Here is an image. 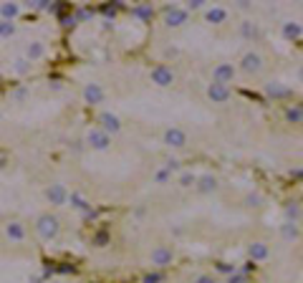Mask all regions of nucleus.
<instances>
[{
	"label": "nucleus",
	"mask_w": 303,
	"mask_h": 283,
	"mask_svg": "<svg viewBox=\"0 0 303 283\" xmlns=\"http://www.w3.org/2000/svg\"><path fill=\"white\" fill-rule=\"evenodd\" d=\"M240 33H243V38H253L258 31H255V26L250 23V20H245V23L240 26Z\"/></svg>",
	"instance_id": "30"
},
{
	"label": "nucleus",
	"mask_w": 303,
	"mask_h": 283,
	"mask_svg": "<svg viewBox=\"0 0 303 283\" xmlns=\"http://www.w3.org/2000/svg\"><path fill=\"white\" fill-rule=\"evenodd\" d=\"M194 182H197V177H194L192 172H182V175H180V185L182 187H192Z\"/></svg>",
	"instance_id": "26"
},
{
	"label": "nucleus",
	"mask_w": 303,
	"mask_h": 283,
	"mask_svg": "<svg viewBox=\"0 0 303 283\" xmlns=\"http://www.w3.org/2000/svg\"><path fill=\"white\" fill-rule=\"evenodd\" d=\"M28 69H31V63H28L26 58H18V61H15V71H18V74H26Z\"/></svg>",
	"instance_id": "32"
},
{
	"label": "nucleus",
	"mask_w": 303,
	"mask_h": 283,
	"mask_svg": "<svg viewBox=\"0 0 303 283\" xmlns=\"http://www.w3.org/2000/svg\"><path fill=\"white\" fill-rule=\"evenodd\" d=\"M86 144H89L91 149H109V144H112V137L106 134V132H101L99 126H94V129H89V134H86Z\"/></svg>",
	"instance_id": "5"
},
{
	"label": "nucleus",
	"mask_w": 303,
	"mask_h": 283,
	"mask_svg": "<svg viewBox=\"0 0 303 283\" xmlns=\"http://www.w3.org/2000/svg\"><path fill=\"white\" fill-rule=\"evenodd\" d=\"M5 235L13 243H23L26 241V225L23 223H8L5 225Z\"/></svg>",
	"instance_id": "14"
},
{
	"label": "nucleus",
	"mask_w": 303,
	"mask_h": 283,
	"mask_svg": "<svg viewBox=\"0 0 303 283\" xmlns=\"http://www.w3.org/2000/svg\"><path fill=\"white\" fill-rule=\"evenodd\" d=\"M194 283H215V278H212V276H207V273H202V276L194 278Z\"/></svg>",
	"instance_id": "35"
},
{
	"label": "nucleus",
	"mask_w": 303,
	"mask_h": 283,
	"mask_svg": "<svg viewBox=\"0 0 303 283\" xmlns=\"http://www.w3.org/2000/svg\"><path fill=\"white\" fill-rule=\"evenodd\" d=\"M245 202H248V205H258V202H261V195H248Z\"/></svg>",
	"instance_id": "36"
},
{
	"label": "nucleus",
	"mask_w": 303,
	"mask_h": 283,
	"mask_svg": "<svg viewBox=\"0 0 303 283\" xmlns=\"http://www.w3.org/2000/svg\"><path fill=\"white\" fill-rule=\"evenodd\" d=\"M149 76H152V83L162 86V89H164V86H172V83H175V71H172L167 63H157V66L152 69Z\"/></svg>",
	"instance_id": "2"
},
{
	"label": "nucleus",
	"mask_w": 303,
	"mask_h": 283,
	"mask_svg": "<svg viewBox=\"0 0 303 283\" xmlns=\"http://www.w3.org/2000/svg\"><path fill=\"white\" fill-rule=\"evenodd\" d=\"M205 18H207V23L220 26V23H225V20H227V10H225V8H220V5H212V8H207V10H205Z\"/></svg>",
	"instance_id": "13"
},
{
	"label": "nucleus",
	"mask_w": 303,
	"mask_h": 283,
	"mask_svg": "<svg viewBox=\"0 0 303 283\" xmlns=\"http://www.w3.org/2000/svg\"><path fill=\"white\" fill-rule=\"evenodd\" d=\"M162 281H164V273H159V271L147 273V276L142 278V283H162Z\"/></svg>",
	"instance_id": "29"
},
{
	"label": "nucleus",
	"mask_w": 303,
	"mask_h": 283,
	"mask_svg": "<svg viewBox=\"0 0 303 283\" xmlns=\"http://www.w3.org/2000/svg\"><path fill=\"white\" fill-rule=\"evenodd\" d=\"M104 243H106V233H99V235H96V245L104 248Z\"/></svg>",
	"instance_id": "37"
},
{
	"label": "nucleus",
	"mask_w": 303,
	"mask_h": 283,
	"mask_svg": "<svg viewBox=\"0 0 303 283\" xmlns=\"http://www.w3.org/2000/svg\"><path fill=\"white\" fill-rule=\"evenodd\" d=\"M69 200H71V202H74V207H78V210H89V207H86V200L81 198L78 192H71V195H69Z\"/></svg>",
	"instance_id": "27"
},
{
	"label": "nucleus",
	"mask_w": 303,
	"mask_h": 283,
	"mask_svg": "<svg viewBox=\"0 0 303 283\" xmlns=\"http://www.w3.org/2000/svg\"><path fill=\"white\" fill-rule=\"evenodd\" d=\"M235 79V66L232 63H218L215 66V71H212V81H218V83H230Z\"/></svg>",
	"instance_id": "9"
},
{
	"label": "nucleus",
	"mask_w": 303,
	"mask_h": 283,
	"mask_svg": "<svg viewBox=\"0 0 303 283\" xmlns=\"http://www.w3.org/2000/svg\"><path fill=\"white\" fill-rule=\"evenodd\" d=\"M15 33V26L10 20H0V38H10Z\"/></svg>",
	"instance_id": "25"
},
{
	"label": "nucleus",
	"mask_w": 303,
	"mask_h": 283,
	"mask_svg": "<svg viewBox=\"0 0 303 283\" xmlns=\"http://www.w3.org/2000/svg\"><path fill=\"white\" fill-rule=\"evenodd\" d=\"M197 190L202 192V195H210V192H215L218 190V177L215 175H202V177H197Z\"/></svg>",
	"instance_id": "16"
},
{
	"label": "nucleus",
	"mask_w": 303,
	"mask_h": 283,
	"mask_svg": "<svg viewBox=\"0 0 303 283\" xmlns=\"http://www.w3.org/2000/svg\"><path fill=\"white\" fill-rule=\"evenodd\" d=\"M43 56H46V46H43V43H31V46L26 48V61L28 63H33V61H38Z\"/></svg>",
	"instance_id": "18"
},
{
	"label": "nucleus",
	"mask_w": 303,
	"mask_h": 283,
	"mask_svg": "<svg viewBox=\"0 0 303 283\" xmlns=\"http://www.w3.org/2000/svg\"><path fill=\"white\" fill-rule=\"evenodd\" d=\"M227 283H250V278H248V273L235 271L232 276H227Z\"/></svg>",
	"instance_id": "28"
},
{
	"label": "nucleus",
	"mask_w": 303,
	"mask_h": 283,
	"mask_svg": "<svg viewBox=\"0 0 303 283\" xmlns=\"http://www.w3.org/2000/svg\"><path fill=\"white\" fill-rule=\"evenodd\" d=\"M149 260H152V266H154V268H164V266H169L172 260H175V248H169V245H157L154 250H152Z\"/></svg>",
	"instance_id": "3"
},
{
	"label": "nucleus",
	"mask_w": 303,
	"mask_h": 283,
	"mask_svg": "<svg viewBox=\"0 0 303 283\" xmlns=\"http://www.w3.org/2000/svg\"><path fill=\"white\" fill-rule=\"evenodd\" d=\"M283 36H286V38H301V26L291 20V23L283 26Z\"/></svg>",
	"instance_id": "23"
},
{
	"label": "nucleus",
	"mask_w": 303,
	"mask_h": 283,
	"mask_svg": "<svg viewBox=\"0 0 303 283\" xmlns=\"http://www.w3.org/2000/svg\"><path fill=\"white\" fill-rule=\"evenodd\" d=\"M99 129H101V132H106V134H116L119 132V129H121V119L116 117V114H112V112H101L99 114Z\"/></svg>",
	"instance_id": "7"
},
{
	"label": "nucleus",
	"mask_w": 303,
	"mask_h": 283,
	"mask_svg": "<svg viewBox=\"0 0 303 283\" xmlns=\"http://www.w3.org/2000/svg\"><path fill=\"white\" fill-rule=\"evenodd\" d=\"M218 271L225 273V276H232V273H235V266H230V263H218Z\"/></svg>",
	"instance_id": "33"
},
{
	"label": "nucleus",
	"mask_w": 303,
	"mask_h": 283,
	"mask_svg": "<svg viewBox=\"0 0 303 283\" xmlns=\"http://www.w3.org/2000/svg\"><path fill=\"white\" fill-rule=\"evenodd\" d=\"M207 96H210V101H212V104H225V101L230 99V86L212 81V83L207 86Z\"/></svg>",
	"instance_id": "8"
},
{
	"label": "nucleus",
	"mask_w": 303,
	"mask_h": 283,
	"mask_svg": "<svg viewBox=\"0 0 303 283\" xmlns=\"http://www.w3.org/2000/svg\"><path fill=\"white\" fill-rule=\"evenodd\" d=\"M18 13H20V8H18L15 3H5L3 8H0V15H3L5 20H13V18H15Z\"/></svg>",
	"instance_id": "21"
},
{
	"label": "nucleus",
	"mask_w": 303,
	"mask_h": 283,
	"mask_svg": "<svg viewBox=\"0 0 303 283\" xmlns=\"http://www.w3.org/2000/svg\"><path fill=\"white\" fill-rule=\"evenodd\" d=\"M132 15H137V18H142V20H152V15H154V8H152V5H137V8H132Z\"/></svg>",
	"instance_id": "19"
},
{
	"label": "nucleus",
	"mask_w": 303,
	"mask_h": 283,
	"mask_svg": "<svg viewBox=\"0 0 303 283\" xmlns=\"http://www.w3.org/2000/svg\"><path fill=\"white\" fill-rule=\"evenodd\" d=\"M187 132L185 129H180V126H169L167 132H164V144L167 147H175V149H182V147H187Z\"/></svg>",
	"instance_id": "6"
},
{
	"label": "nucleus",
	"mask_w": 303,
	"mask_h": 283,
	"mask_svg": "<svg viewBox=\"0 0 303 283\" xmlns=\"http://www.w3.org/2000/svg\"><path fill=\"white\" fill-rule=\"evenodd\" d=\"M169 175H172V172H167V169H157V175H154V182L164 185V182H169Z\"/></svg>",
	"instance_id": "31"
},
{
	"label": "nucleus",
	"mask_w": 303,
	"mask_h": 283,
	"mask_svg": "<svg viewBox=\"0 0 303 283\" xmlns=\"http://www.w3.org/2000/svg\"><path fill=\"white\" fill-rule=\"evenodd\" d=\"M265 94L273 96V99H286L291 94V89H288V86H283V83H278V81H270L265 86Z\"/></svg>",
	"instance_id": "17"
},
{
	"label": "nucleus",
	"mask_w": 303,
	"mask_h": 283,
	"mask_svg": "<svg viewBox=\"0 0 303 283\" xmlns=\"http://www.w3.org/2000/svg\"><path fill=\"white\" fill-rule=\"evenodd\" d=\"M240 69L245 71V74H258L263 69V58L258 56L255 51H248L245 56H243V61H240Z\"/></svg>",
	"instance_id": "10"
},
{
	"label": "nucleus",
	"mask_w": 303,
	"mask_h": 283,
	"mask_svg": "<svg viewBox=\"0 0 303 283\" xmlns=\"http://www.w3.org/2000/svg\"><path fill=\"white\" fill-rule=\"evenodd\" d=\"M202 5H205L202 0H192V3H187V8H185V10H187V13H189V10H200Z\"/></svg>",
	"instance_id": "34"
},
{
	"label": "nucleus",
	"mask_w": 303,
	"mask_h": 283,
	"mask_svg": "<svg viewBox=\"0 0 303 283\" xmlns=\"http://www.w3.org/2000/svg\"><path fill=\"white\" fill-rule=\"evenodd\" d=\"M83 99H86V104H101L106 99V91L101 89V83H86Z\"/></svg>",
	"instance_id": "12"
},
{
	"label": "nucleus",
	"mask_w": 303,
	"mask_h": 283,
	"mask_svg": "<svg viewBox=\"0 0 303 283\" xmlns=\"http://www.w3.org/2000/svg\"><path fill=\"white\" fill-rule=\"evenodd\" d=\"M286 217H288V223H298V220H301V207H298V202H291V205L286 207Z\"/></svg>",
	"instance_id": "22"
},
{
	"label": "nucleus",
	"mask_w": 303,
	"mask_h": 283,
	"mask_svg": "<svg viewBox=\"0 0 303 283\" xmlns=\"http://www.w3.org/2000/svg\"><path fill=\"white\" fill-rule=\"evenodd\" d=\"M298 235H301L298 223H286V225H283V238H286V241H296Z\"/></svg>",
	"instance_id": "20"
},
{
	"label": "nucleus",
	"mask_w": 303,
	"mask_h": 283,
	"mask_svg": "<svg viewBox=\"0 0 303 283\" xmlns=\"http://www.w3.org/2000/svg\"><path fill=\"white\" fill-rule=\"evenodd\" d=\"M46 198H48L51 205H66L69 202V190L63 187V185H51L46 190Z\"/></svg>",
	"instance_id": "11"
},
{
	"label": "nucleus",
	"mask_w": 303,
	"mask_h": 283,
	"mask_svg": "<svg viewBox=\"0 0 303 283\" xmlns=\"http://www.w3.org/2000/svg\"><path fill=\"white\" fill-rule=\"evenodd\" d=\"M248 255L253 263H258V260H265L270 255V248L265 243H253V245H248Z\"/></svg>",
	"instance_id": "15"
},
{
	"label": "nucleus",
	"mask_w": 303,
	"mask_h": 283,
	"mask_svg": "<svg viewBox=\"0 0 303 283\" xmlns=\"http://www.w3.org/2000/svg\"><path fill=\"white\" fill-rule=\"evenodd\" d=\"M286 117H288V121H293V124H301V119H303L301 106H298V104H296V106H291L288 112H286Z\"/></svg>",
	"instance_id": "24"
},
{
	"label": "nucleus",
	"mask_w": 303,
	"mask_h": 283,
	"mask_svg": "<svg viewBox=\"0 0 303 283\" xmlns=\"http://www.w3.org/2000/svg\"><path fill=\"white\" fill-rule=\"evenodd\" d=\"M36 230H38V235L43 238V241H53V238L58 235V217L56 215H51V212H43V215H38V220H36Z\"/></svg>",
	"instance_id": "1"
},
{
	"label": "nucleus",
	"mask_w": 303,
	"mask_h": 283,
	"mask_svg": "<svg viewBox=\"0 0 303 283\" xmlns=\"http://www.w3.org/2000/svg\"><path fill=\"white\" fill-rule=\"evenodd\" d=\"M187 20H189V13L185 8H180V5H172V8L164 10V23L169 28H180V26L187 23Z\"/></svg>",
	"instance_id": "4"
}]
</instances>
